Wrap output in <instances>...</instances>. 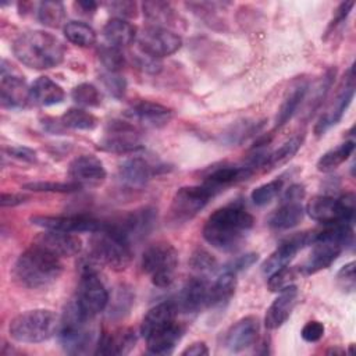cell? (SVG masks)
Returning a JSON list of instances; mask_svg holds the SVG:
<instances>
[{
  "label": "cell",
  "instance_id": "4",
  "mask_svg": "<svg viewBox=\"0 0 356 356\" xmlns=\"http://www.w3.org/2000/svg\"><path fill=\"white\" fill-rule=\"evenodd\" d=\"M352 222L331 224L325 231L314 235L312 252L302 266L303 274L310 275L330 267L346 248L352 246Z\"/></svg>",
  "mask_w": 356,
  "mask_h": 356
},
{
  "label": "cell",
  "instance_id": "54",
  "mask_svg": "<svg viewBox=\"0 0 356 356\" xmlns=\"http://www.w3.org/2000/svg\"><path fill=\"white\" fill-rule=\"evenodd\" d=\"M305 186L300 185V184H293L291 185L285 193H284V197L282 200H292V202H302V199L305 197Z\"/></svg>",
  "mask_w": 356,
  "mask_h": 356
},
{
  "label": "cell",
  "instance_id": "25",
  "mask_svg": "<svg viewBox=\"0 0 356 356\" xmlns=\"http://www.w3.org/2000/svg\"><path fill=\"white\" fill-rule=\"evenodd\" d=\"M298 299V286L289 285L278 292L277 298L268 306L264 316V325L268 330H275L281 327L291 316Z\"/></svg>",
  "mask_w": 356,
  "mask_h": 356
},
{
  "label": "cell",
  "instance_id": "36",
  "mask_svg": "<svg viewBox=\"0 0 356 356\" xmlns=\"http://www.w3.org/2000/svg\"><path fill=\"white\" fill-rule=\"evenodd\" d=\"M60 121L64 128L78 131H92L97 127L99 120L82 107H71L61 117Z\"/></svg>",
  "mask_w": 356,
  "mask_h": 356
},
{
  "label": "cell",
  "instance_id": "30",
  "mask_svg": "<svg viewBox=\"0 0 356 356\" xmlns=\"http://www.w3.org/2000/svg\"><path fill=\"white\" fill-rule=\"evenodd\" d=\"M31 103L42 107L54 106L65 99L64 89L49 76H39L29 86Z\"/></svg>",
  "mask_w": 356,
  "mask_h": 356
},
{
  "label": "cell",
  "instance_id": "39",
  "mask_svg": "<svg viewBox=\"0 0 356 356\" xmlns=\"http://www.w3.org/2000/svg\"><path fill=\"white\" fill-rule=\"evenodd\" d=\"M145 17L152 22V25L156 26H164L170 25L174 18V10L168 3L163 1H145L142 4Z\"/></svg>",
  "mask_w": 356,
  "mask_h": 356
},
{
  "label": "cell",
  "instance_id": "14",
  "mask_svg": "<svg viewBox=\"0 0 356 356\" xmlns=\"http://www.w3.org/2000/svg\"><path fill=\"white\" fill-rule=\"evenodd\" d=\"M99 147L104 152L127 154L142 149V142L139 134L131 124L113 121L108 124L104 136L99 142Z\"/></svg>",
  "mask_w": 356,
  "mask_h": 356
},
{
  "label": "cell",
  "instance_id": "24",
  "mask_svg": "<svg viewBox=\"0 0 356 356\" xmlns=\"http://www.w3.org/2000/svg\"><path fill=\"white\" fill-rule=\"evenodd\" d=\"M254 172V168L249 164H222L220 167L211 168L203 181V185L209 186L211 191L217 192L228 185L241 182L252 177Z\"/></svg>",
  "mask_w": 356,
  "mask_h": 356
},
{
  "label": "cell",
  "instance_id": "46",
  "mask_svg": "<svg viewBox=\"0 0 356 356\" xmlns=\"http://www.w3.org/2000/svg\"><path fill=\"white\" fill-rule=\"evenodd\" d=\"M293 280H295V271L291 267L285 266L268 275L267 285L271 292H280L284 288L292 285Z\"/></svg>",
  "mask_w": 356,
  "mask_h": 356
},
{
  "label": "cell",
  "instance_id": "49",
  "mask_svg": "<svg viewBox=\"0 0 356 356\" xmlns=\"http://www.w3.org/2000/svg\"><path fill=\"white\" fill-rule=\"evenodd\" d=\"M108 10L115 14V18H135L138 14V6L134 1H111L107 4Z\"/></svg>",
  "mask_w": 356,
  "mask_h": 356
},
{
  "label": "cell",
  "instance_id": "55",
  "mask_svg": "<svg viewBox=\"0 0 356 356\" xmlns=\"http://www.w3.org/2000/svg\"><path fill=\"white\" fill-rule=\"evenodd\" d=\"M26 199H28V196H25L22 193H6V192H3L0 203H1V207H14V206H18V204L24 203Z\"/></svg>",
  "mask_w": 356,
  "mask_h": 356
},
{
  "label": "cell",
  "instance_id": "48",
  "mask_svg": "<svg viewBox=\"0 0 356 356\" xmlns=\"http://www.w3.org/2000/svg\"><path fill=\"white\" fill-rule=\"evenodd\" d=\"M337 285L345 293H353L356 286L355 278V261H349L337 273Z\"/></svg>",
  "mask_w": 356,
  "mask_h": 356
},
{
  "label": "cell",
  "instance_id": "42",
  "mask_svg": "<svg viewBox=\"0 0 356 356\" xmlns=\"http://www.w3.org/2000/svg\"><path fill=\"white\" fill-rule=\"evenodd\" d=\"M24 189L32 192H51V193H72L81 191L83 186L78 182L68 181V182H54V181H36L28 182L22 186Z\"/></svg>",
  "mask_w": 356,
  "mask_h": 356
},
{
  "label": "cell",
  "instance_id": "15",
  "mask_svg": "<svg viewBox=\"0 0 356 356\" xmlns=\"http://www.w3.org/2000/svg\"><path fill=\"white\" fill-rule=\"evenodd\" d=\"M353 96H355V72H353V67H350L343 86L341 88V90L338 92L332 103L328 106V108L321 114V117L316 122L314 125L316 136L324 135L332 125L339 122L343 113L349 107Z\"/></svg>",
  "mask_w": 356,
  "mask_h": 356
},
{
  "label": "cell",
  "instance_id": "27",
  "mask_svg": "<svg viewBox=\"0 0 356 356\" xmlns=\"http://www.w3.org/2000/svg\"><path fill=\"white\" fill-rule=\"evenodd\" d=\"M132 118L149 125V127H164L170 122V120L172 118V110L168 108L167 106H163L160 103L156 102H150V100H140L138 103H135L129 113H128Z\"/></svg>",
  "mask_w": 356,
  "mask_h": 356
},
{
  "label": "cell",
  "instance_id": "10",
  "mask_svg": "<svg viewBox=\"0 0 356 356\" xmlns=\"http://www.w3.org/2000/svg\"><path fill=\"white\" fill-rule=\"evenodd\" d=\"M110 296L97 273L86 266L81 274L75 303L83 316L95 318L108 305Z\"/></svg>",
  "mask_w": 356,
  "mask_h": 356
},
{
  "label": "cell",
  "instance_id": "22",
  "mask_svg": "<svg viewBox=\"0 0 356 356\" xmlns=\"http://www.w3.org/2000/svg\"><path fill=\"white\" fill-rule=\"evenodd\" d=\"M154 172L156 168L146 159L135 156L120 164L118 179L127 188L139 189L152 179Z\"/></svg>",
  "mask_w": 356,
  "mask_h": 356
},
{
  "label": "cell",
  "instance_id": "16",
  "mask_svg": "<svg viewBox=\"0 0 356 356\" xmlns=\"http://www.w3.org/2000/svg\"><path fill=\"white\" fill-rule=\"evenodd\" d=\"M313 239H314L313 232L306 231V232L295 234V235L286 238L285 241H282L275 248V250L263 261V264H261L263 274L268 277L274 271L288 266L299 250L312 245Z\"/></svg>",
  "mask_w": 356,
  "mask_h": 356
},
{
  "label": "cell",
  "instance_id": "2",
  "mask_svg": "<svg viewBox=\"0 0 356 356\" xmlns=\"http://www.w3.org/2000/svg\"><path fill=\"white\" fill-rule=\"evenodd\" d=\"M15 58L32 70H49L63 63L65 57L64 43L44 31H26L13 43Z\"/></svg>",
  "mask_w": 356,
  "mask_h": 356
},
{
  "label": "cell",
  "instance_id": "31",
  "mask_svg": "<svg viewBox=\"0 0 356 356\" xmlns=\"http://www.w3.org/2000/svg\"><path fill=\"white\" fill-rule=\"evenodd\" d=\"M307 90H309V83L305 79H300L292 83V86L288 89L278 108V113L275 117V128L285 125L295 115L299 106L306 99Z\"/></svg>",
  "mask_w": 356,
  "mask_h": 356
},
{
  "label": "cell",
  "instance_id": "41",
  "mask_svg": "<svg viewBox=\"0 0 356 356\" xmlns=\"http://www.w3.org/2000/svg\"><path fill=\"white\" fill-rule=\"evenodd\" d=\"M71 97L78 106L82 107H99L102 104V95L99 89L89 82L76 85L71 90Z\"/></svg>",
  "mask_w": 356,
  "mask_h": 356
},
{
  "label": "cell",
  "instance_id": "21",
  "mask_svg": "<svg viewBox=\"0 0 356 356\" xmlns=\"http://www.w3.org/2000/svg\"><path fill=\"white\" fill-rule=\"evenodd\" d=\"M107 172L96 156L92 154H82L75 157L70 165H68V177L71 181L81 184L82 186L85 184L89 185H96L104 181Z\"/></svg>",
  "mask_w": 356,
  "mask_h": 356
},
{
  "label": "cell",
  "instance_id": "18",
  "mask_svg": "<svg viewBox=\"0 0 356 356\" xmlns=\"http://www.w3.org/2000/svg\"><path fill=\"white\" fill-rule=\"evenodd\" d=\"M210 284L204 275L192 277L186 281L175 300L177 309L182 313H199L209 307Z\"/></svg>",
  "mask_w": 356,
  "mask_h": 356
},
{
  "label": "cell",
  "instance_id": "6",
  "mask_svg": "<svg viewBox=\"0 0 356 356\" xmlns=\"http://www.w3.org/2000/svg\"><path fill=\"white\" fill-rule=\"evenodd\" d=\"M58 318L49 309L26 310L15 316L10 325V337L21 343H40L58 331Z\"/></svg>",
  "mask_w": 356,
  "mask_h": 356
},
{
  "label": "cell",
  "instance_id": "13",
  "mask_svg": "<svg viewBox=\"0 0 356 356\" xmlns=\"http://www.w3.org/2000/svg\"><path fill=\"white\" fill-rule=\"evenodd\" d=\"M0 100L4 108L24 107L31 102L29 88L26 86L24 75L4 58L1 60Z\"/></svg>",
  "mask_w": 356,
  "mask_h": 356
},
{
  "label": "cell",
  "instance_id": "3",
  "mask_svg": "<svg viewBox=\"0 0 356 356\" xmlns=\"http://www.w3.org/2000/svg\"><path fill=\"white\" fill-rule=\"evenodd\" d=\"M63 270L60 257L32 243L18 256L13 273L19 285L28 289H44L61 277Z\"/></svg>",
  "mask_w": 356,
  "mask_h": 356
},
{
  "label": "cell",
  "instance_id": "17",
  "mask_svg": "<svg viewBox=\"0 0 356 356\" xmlns=\"http://www.w3.org/2000/svg\"><path fill=\"white\" fill-rule=\"evenodd\" d=\"M31 222L43 229L63 232H96L103 227V222L86 216H32Z\"/></svg>",
  "mask_w": 356,
  "mask_h": 356
},
{
  "label": "cell",
  "instance_id": "7",
  "mask_svg": "<svg viewBox=\"0 0 356 356\" xmlns=\"http://www.w3.org/2000/svg\"><path fill=\"white\" fill-rule=\"evenodd\" d=\"M58 341L63 349L71 355H81L89 352L95 345V330L92 318H88L78 309L75 300L71 302L58 324Z\"/></svg>",
  "mask_w": 356,
  "mask_h": 356
},
{
  "label": "cell",
  "instance_id": "43",
  "mask_svg": "<svg viewBox=\"0 0 356 356\" xmlns=\"http://www.w3.org/2000/svg\"><path fill=\"white\" fill-rule=\"evenodd\" d=\"M282 186H284V179L282 178L268 181V182L261 184L257 188H254L250 193V199L253 200V203L256 206H264V204L270 203L274 197L278 196Z\"/></svg>",
  "mask_w": 356,
  "mask_h": 356
},
{
  "label": "cell",
  "instance_id": "45",
  "mask_svg": "<svg viewBox=\"0 0 356 356\" xmlns=\"http://www.w3.org/2000/svg\"><path fill=\"white\" fill-rule=\"evenodd\" d=\"M189 266L200 275H206L217 270V260L207 250L199 248L192 253Z\"/></svg>",
  "mask_w": 356,
  "mask_h": 356
},
{
  "label": "cell",
  "instance_id": "12",
  "mask_svg": "<svg viewBox=\"0 0 356 356\" xmlns=\"http://www.w3.org/2000/svg\"><path fill=\"white\" fill-rule=\"evenodd\" d=\"M136 42L138 50L159 60L161 57L174 54L179 50L182 44V39L178 33L168 28L156 25H149L143 28L136 35Z\"/></svg>",
  "mask_w": 356,
  "mask_h": 356
},
{
  "label": "cell",
  "instance_id": "51",
  "mask_svg": "<svg viewBox=\"0 0 356 356\" xmlns=\"http://www.w3.org/2000/svg\"><path fill=\"white\" fill-rule=\"evenodd\" d=\"M257 261V253H246V254H242L236 259H234L232 261H229L224 270L227 271H231L234 274H238L241 271H245L248 270L250 266H253L254 263Z\"/></svg>",
  "mask_w": 356,
  "mask_h": 356
},
{
  "label": "cell",
  "instance_id": "9",
  "mask_svg": "<svg viewBox=\"0 0 356 356\" xmlns=\"http://www.w3.org/2000/svg\"><path fill=\"white\" fill-rule=\"evenodd\" d=\"M306 213L312 220L327 225L337 222H353L355 196L353 193H346L341 197L317 195L307 202Z\"/></svg>",
  "mask_w": 356,
  "mask_h": 356
},
{
  "label": "cell",
  "instance_id": "56",
  "mask_svg": "<svg viewBox=\"0 0 356 356\" xmlns=\"http://www.w3.org/2000/svg\"><path fill=\"white\" fill-rule=\"evenodd\" d=\"M181 355L182 356H203V355H209V349L204 342L197 341V342L191 343L188 348H185L181 352Z\"/></svg>",
  "mask_w": 356,
  "mask_h": 356
},
{
  "label": "cell",
  "instance_id": "40",
  "mask_svg": "<svg viewBox=\"0 0 356 356\" xmlns=\"http://www.w3.org/2000/svg\"><path fill=\"white\" fill-rule=\"evenodd\" d=\"M302 143H303V136H293V138L288 139L278 149L268 153L266 167L273 168V167H277L280 164L286 163L288 160H291L298 153Z\"/></svg>",
  "mask_w": 356,
  "mask_h": 356
},
{
  "label": "cell",
  "instance_id": "19",
  "mask_svg": "<svg viewBox=\"0 0 356 356\" xmlns=\"http://www.w3.org/2000/svg\"><path fill=\"white\" fill-rule=\"evenodd\" d=\"M35 245L49 250L57 257H72L82 250V241L72 232L44 229L35 238Z\"/></svg>",
  "mask_w": 356,
  "mask_h": 356
},
{
  "label": "cell",
  "instance_id": "35",
  "mask_svg": "<svg viewBox=\"0 0 356 356\" xmlns=\"http://www.w3.org/2000/svg\"><path fill=\"white\" fill-rule=\"evenodd\" d=\"M355 150V142L353 140H345L343 143L338 145L334 149H330L325 152L318 160H317V170L321 172H330L338 168L342 163H345L349 156Z\"/></svg>",
  "mask_w": 356,
  "mask_h": 356
},
{
  "label": "cell",
  "instance_id": "44",
  "mask_svg": "<svg viewBox=\"0 0 356 356\" xmlns=\"http://www.w3.org/2000/svg\"><path fill=\"white\" fill-rule=\"evenodd\" d=\"M99 60L104 70L110 72H118L125 64V57L121 49L113 47L110 44H103L99 49Z\"/></svg>",
  "mask_w": 356,
  "mask_h": 356
},
{
  "label": "cell",
  "instance_id": "26",
  "mask_svg": "<svg viewBox=\"0 0 356 356\" xmlns=\"http://www.w3.org/2000/svg\"><path fill=\"white\" fill-rule=\"evenodd\" d=\"M136 343V335L132 328H120L104 334L96 343V355H127Z\"/></svg>",
  "mask_w": 356,
  "mask_h": 356
},
{
  "label": "cell",
  "instance_id": "29",
  "mask_svg": "<svg viewBox=\"0 0 356 356\" xmlns=\"http://www.w3.org/2000/svg\"><path fill=\"white\" fill-rule=\"evenodd\" d=\"M184 335V328L175 321L159 331L147 335L146 348L153 355H168L174 350L177 343L181 341Z\"/></svg>",
  "mask_w": 356,
  "mask_h": 356
},
{
  "label": "cell",
  "instance_id": "34",
  "mask_svg": "<svg viewBox=\"0 0 356 356\" xmlns=\"http://www.w3.org/2000/svg\"><path fill=\"white\" fill-rule=\"evenodd\" d=\"M236 288V274L222 270L221 274L210 284V300L209 307H216L227 303Z\"/></svg>",
  "mask_w": 356,
  "mask_h": 356
},
{
  "label": "cell",
  "instance_id": "20",
  "mask_svg": "<svg viewBox=\"0 0 356 356\" xmlns=\"http://www.w3.org/2000/svg\"><path fill=\"white\" fill-rule=\"evenodd\" d=\"M260 332V323L256 316H246L239 318L225 332L224 345L229 352L238 353L252 346Z\"/></svg>",
  "mask_w": 356,
  "mask_h": 356
},
{
  "label": "cell",
  "instance_id": "47",
  "mask_svg": "<svg viewBox=\"0 0 356 356\" xmlns=\"http://www.w3.org/2000/svg\"><path fill=\"white\" fill-rule=\"evenodd\" d=\"M100 81L103 82L104 88L114 96V97H122L127 90V81L124 76H121L118 72H110L104 71L100 74Z\"/></svg>",
  "mask_w": 356,
  "mask_h": 356
},
{
  "label": "cell",
  "instance_id": "33",
  "mask_svg": "<svg viewBox=\"0 0 356 356\" xmlns=\"http://www.w3.org/2000/svg\"><path fill=\"white\" fill-rule=\"evenodd\" d=\"M102 33L106 40V44H110L118 49H122L131 44L138 35L135 26L131 22L121 18H115V17L106 22Z\"/></svg>",
  "mask_w": 356,
  "mask_h": 356
},
{
  "label": "cell",
  "instance_id": "8",
  "mask_svg": "<svg viewBox=\"0 0 356 356\" xmlns=\"http://www.w3.org/2000/svg\"><path fill=\"white\" fill-rule=\"evenodd\" d=\"M177 266L178 252L165 241L156 242L146 248L140 260L143 273L150 277L152 284L157 288H168L174 282Z\"/></svg>",
  "mask_w": 356,
  "mask_h": 356
},
{
  "label": "cell",
  "instance_id": "1",
  "mask_svg": "<svg viewBox=\"0 0 356 356\" xmlns=\"http://www.w3.org/2000/svg\"><path fill=\"white\" fill-rule=\"evenodd\" d=\"M253 224V216L241 203H231L209 216L202 235L213 248L222 252H232L246 239Z\"/></svg>",
  "mask_w": 356,
  "mask_h": 356
},
{
  "label": "cell",
  "instance_id": "58",
  "mask_svg": "<svg viewBox=\"0 0 356 356\" xmlns=\"http://www.w3.org/2000/svg\"><path fill=\"white\" fill-rule=\"evenodd\" d=\"M75 7H78V8L81 10L79 13L89 15V14H93V13L97 10L99 4H97L96 1L86 0V1H78V3H75Z\"/></svg>",
  "mask_w": 356,
  "mask_h": 356
},
{
  "label": "cell",
  "instance_id": "28",
  "mask_svg": "<svg viewBox=\"0 0 356 356\" xmlns=\"http://www.w3.org/2000/svg\"><path fill=\"white\" fill-rule=\"evenodd\" d=\"M178 309L175 302H161L153 306L143 317L140 324V334L143 338L150 335L154 331H159L172 323H175Z\"/></svg>",
  "mask_w": 356,
  "mask_h": 356
},
{
  "label": "cell",
  "instance_id": "37",
  "mask_svg": "<svg viewBox=\"0 0 356 356\" xmlns=\"http://www.w3.org/2000/svg\"><path fill=\"white\" fill-rule=\"evenodd\" d=\"M64 36L71 43L79 47H90L96 43V32L95 29L82 21H70L64 25Z\"/></svg>",
  "mask_w": 356,
  "mask_h": 356
},
{
  "label": "cell",
  "instance_id": "52",
  "mask_svg": "<svg viewBox=\"0 0 356 356\" xmlns=\"http://www.w3.org/2000/svg\"><path fill=\"white\" fill-rule=\"evenodd\" d=\"M6 152L10 157L17 159V160L24 161V163H36V160H38L36 152L31 147H26V146H19V145L8 146V147H6Z\"/></svg>",
  "mask_w": 356,
  "mask_h": 356
},
{
  "label": "cell",
  "instance_id": "53",
  "mask_svg": "<svg viewBox=\"0 0 356 356\" xmlns=\"http://www.w3.org/2000/svg\"><path fill=\"white\" fill-rule=\"evenodd\" d=\"M134 60L140 70H143L149 74H157L161 70V64H160L159 58L150 57V56L142 53L140 50L134 56Z\"/></svg>",
  "mask_w": 356,
  "mask_h": 356
},
{
  "label": "cell",
  "instance_id": "32",
  "mask_svg": "<svg viewBox=\"0 0 356 356\" xmlns=\"http://www.w3.org/2000/svg\"><path fill=\"white\" fill-rule=\"evenodd\" d=\"M305 214V209L300 202L282 200L281 206L275 209L268 217V225L273 229L284 231L296 227Z\"/></svg>",
  "mask_w": 356,
  "mask_h": 356
},
{
  "label": "cell",
  "instance_id": "50",
  "mask_svg": "<svg viewBox=\"0 0 356 356\" xmlns=\"http://www.w3.org/2000/svg\"><path fill=\"white\" fill-rule=\"evenodd\" d=\"M324 331H325V328H324L323 323H320L317 320H312L303 325V328L300 331V337L306 342H317L324 337Z\"/></svg>",
  "mask_w": 356,
  "mask_h": 356
},
{
  "label": "cell",
  "instance_id": "23",
  "mask_svg": "<svg viewBox=\"0 0 356 356\" xmlns=\"http://www.w3.org/2000/svg\"><path fill=\"white\" fill-rule=\"evenodd\" d=\"M156 221V210L153 207H142L124 216L120 221L111 222L120 232H122L131 242L145 236Z\"/></svg>",
  "mask_w": 356,
  "mask_h": 356
},
{
  "label": "cell",
  "instance_id": "5",
  "mask_svg": "<svg viewBox=\"0 0 356 356\" xmlns=\"http://www.w3.org/2000/svg\"><path fill=\"white\" fill-rule=\"evenodd\" d=\"M90 257L115 271L125 270L132 260L131 241L111 222H103L90 239Z\"/></svg>",
  "mask_w": 356,
  "mask_h": 356
},
{
  "label": "cell",
  "instance_id": "11",
  "mask_svg": "<svg viewBox=\"0 0 356 356\" xmlns=\"http://www.w3.org/2000/svg\"><path fill=\"white\" fill-rule=\"evenodd\" d=\"M214 195L216 192L206 185H191L179 188L171 199L168 209L170 220L177 224H184L192 220L200 210L204 209V206Z\"/></svg>",
  "mask_w": 356,
  "mask_h": 356
},
{
  "label": "cell",
  "instance_id": "59",
  "mask_svg": "<svg viewBox=\"0 0 356 356\" xmlns=\"http://www.w3.org/2000/svg\"><path fill=\"white\" fill-rule=\"evenodd\" d=\"M327 353H343V350H339V349H331V350H328Z\"/></svg>",
  "mask_w": 356,
  "mask_h": 356
},
{
  "label": "cell",
  "instance_id": "38",
  "mask_svg": "<svg viewBox=\"0 0 356 356\" xmlns=\"http://www.w3.org/2000/svg\"><path fill=\"white\" fill-rule=\"evenodd\" d=\"M65 18V8L61 1H42L38 6V19L49 28H60Z\"/></svg>",
  "mask_w": 356,
  "mask_h": 356
},
{
  "label": "cell",
  "instance_id": "57",
  "mask_svg": "<svg viewBox=\"0 0 356 356\" xmlns=\"http://www.w3.org/2000/svg\"><path fill=\"white\" fill-rule=\"evenodd\" d=\"M353 6H355V1H343V3H341L339 7L335 11V18L332 19V25L335 26V25L343 22L346 19V17L349 15L350 10L353 8Z\"/></svg>",
  "mask_w": 356,
  "mask_h": 356
}]
</instances>
